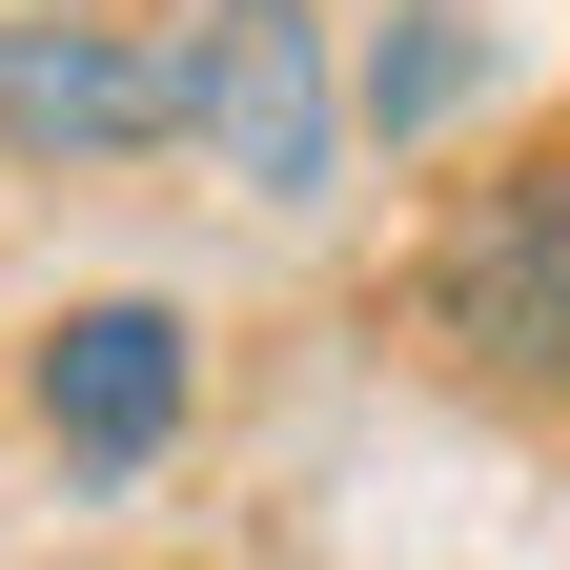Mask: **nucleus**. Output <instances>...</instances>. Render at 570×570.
Returning a JSON list of instances; mask_svg holds the SVG:
<instances>
[{
    "label": "nucleus",
    "mask_w": 570,
    "mask_h": 570,
    "mask_svg": "<svg viewBox=\"0 0 570 570\" xmlns=\"http://www.w3.org/2000/svg\"><path fill=\"white\" fill-rule=\"evenodd\" d=\"M184 142H225L245 204H326L346 82H326V21H306V0H204V21H184Z\"/></svg>",
    "instance_id": "f257e3e1"
},
{
    "label": "nucleus",
    "mask_w": 570,
    "mask_h": 570,
    "mask_svg": "<svg viewBox=\"0 0 570 570\" xmlns=\"http://www.w3.org/2000/svg\"><path fill=\"white\" fill-rule=\"evenodd\" d=\"M428 326H449L489 387H570V164L489 184L469 225L428 245Z\"/></svg>",
    "instance_id": "f03ea898"
},
{
    "label": "nucleus",
    "mask_w": 570,
    "mask_h": 570,
    "mask_svg": "<svg viewBox=\"0 0 570 570\" xmlns=\"http://www.w3.org/2000/svg\"><path fill=\"white\" fill-rule=\"evenodd\" d=\"M184 387H204V346H184V306H142V285H102V306L41 326V449L82 469V489L164 469L184 449Z\"/></svg>",
    "instance_id": "7ed1b4c3"
},
{
    "label": "nucleus",
    "mask_w": 570,
    "mask_h": 570,
    "mask_svg": "<svg viewBox=\"0 0 570 570\" xmlns=\"http://www.w3.org/2000/svg\"><path fill=\"white\" fill-rule=\"evenodd\" d=\"M184 122V61H142L122 21H0V164H122Z\"/></svg>",
    "instance_id": "20e7f679"
},
{
    "label": "nucleus",
    "mask_w": 570,
    "mask_h": 570,
    "mask_svg": "<svg viewBox=\"0 0 570 570\" xmlns=\"http://www.w3.org/2000/svg\"><path fill=\"white\" fill-rule=\"evenodd\" d=\"M469 102V21H449V0H428V21L367 61V82H346V122H367V142H428V122H449Z\"/></svg>",
    "instance_id": "39448f33"
},
{
    "label": "nucleus",
    "mask_w": 570,
    "mask_h": 570,
    "mask_svg": "<svg viewBox=\"0 0 570 570\" xmlns=\"http://www.w3.org/2000/svg\"><path fill=\"white\" fill-rule=\"evenodd\" d=\"M21 21H102V0H21Z\"/></svg>",
    "instance_id": "423d86ee"
}]
</instances>
